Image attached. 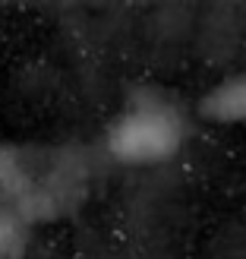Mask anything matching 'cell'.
Masks as SVG:
<instances>
[{
	"label": "cell",
	"mask_w": 246,
	"mask_h": 259,
	"mask_svg": "<svg viewBox=\"0 0 246 259\" xmlns=\"http://www.w3.org/2000/svg\"><path fill=\"white\" fill-rule=\"evenodd\" d=\"M186 123L177 105L155 92L129 98L108 130V152L120 164H158L177 155Z\"/></svg>",
	"instance_id": "cell-1"
},
{
	"label": "cell",
	"mask_w": 246,
	"mask_h": 259,
	"mask_svg": "<svg viewBox=\"0 0 246 259\" xmlns=\"http://www.w3.org/2000/svg\"><path fill=\"white\" fill-rule=\"evenodd\" d=\"M202 117L218 120V123H237L246 120V73L234 76L221 85H215L209 95L202 98Z\"/></svg>",
	"instance_id": "cell-2"
},
{
	"label": "cell",
	"mask_w": 246,
	"mask_h": 259,
	"mask_svg": "<svg viewBox=\"0 0 246 259\" xmlns=\"http://www.w3.org/2000/svg\"><path fill=\"white\" fill-rule=\"evenodd\" d=\"M16 243H19V222L7 209H0V259H7Z\"/></svg>",
	"instance_id": "cell-3"
}]
</instances>
